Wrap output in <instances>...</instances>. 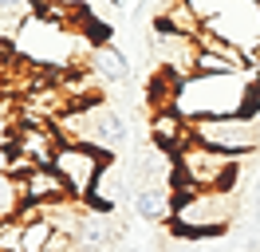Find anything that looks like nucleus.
<instances>
[{"mask_svg":"<svg viewBox=\"0 0 260 252\" xmlns=\"http://www.w3.org/2000/svg\"><path fill=\"white\" fill-rule=\"evenodd\" d=\"M174 107L197 122V118H225V114H252L260 110V67L244 75H189L178 87Z\"/></svg>","mask_w":260,"mask_h":252,"instance_id":"f257e3e1","label":"nucleus"},{"mask_svg":"<svg viewBox=\"0 0 260 252\" xmlns=\"http://www.w3.org/2000/svg\"><path fill=\"white\" fill-rule=\"evenodd\" d=\"M237 193H217V189H178L174 193V220L170 229L181 240H213L225 236L233 220Z\"/></svg>","mask_w":260,"mask_h":252,"instance_id":"f03ea898","label":"nucleus"},{"mask_svg":"<svg viewBox=\"0 0 260 252\" xmlns=\"http://www.w3.org/2000/svg\"><path fill=\"white\" fill-rule=\"evenodd\" d=\"M244 158L209 150L201 142H189L174 158V189H217V193H237V173Z\"/></svg>","mask_w":260,"mask_h":252,"instance_id":"7ed1b4c3","label":"nucleus"},{"mask_svg":"<svg viewBox=\"0 0 260 252\" xmlns=\"http://www.w3.org/2000/svg\"><path fill=\"white\" fill-rule=\"evenodd\" d=\"M111 158H114V154L95 150V146H87V142H63V146L55 150L51 170L63 177V185H67V193H71V201H83V205H87Z\"/></svg>","mask_w":260,"mask_h":252,"instance_id":"20e7f679","label":"nucleus"},{"mask_svg":"<svg viewBox=\"0 0 260 252\" xmlns=\"http://www.w3.org/2000/svg\"><path fill=\"white\" fill-rule=\"evenodd\" d=\"M189 130H193V142L209 146V150H221V154H233V158H248L260 146V126L252 114L197 118V122H189Z\"/></svg>","mask_w":260,"mask_h":252,"instance_id":"39448f33","label":"nucleus"},{"mask_svg":"<svg viewBox=\"0 0 260 252\" xmlns=\"http://www.w3.org/2000/svg\"><path fill=\"white\" fill-rule=\"evenodd\" d=\"M209 32H217L221 40H229L233 47H241L248 59L256 63L260 55V0H229L221 16L205 24Z\"/></svg>","mask_w":260,"mask_h":252,"instance_id":"423d86ee","label":"nucleus"},{"mask_svg":"<svg viewBox=\"0 0 260 252\" xmlns=\"http://www.w3.org/2000/svg\"><path fill=\"white\" fill-rule=\"evenodd\" d=\"M150 47H154V59L162 71H174L178 79H189L193 75V63H197V36H181V32H166V28H154L150 36Z\"/></svg>","mask_w":260,"mask_h":252,"instance_id":"0eeeda50","label":"nucleus"},{"mask_svg":"<svg viewBox=\"0 0 260 252\" xmlns=\"http://www.w3.org/2000/svg\"><path fill=\"white\" fill-rule=\"evenodd\" d=\"M59 146H63V142H59V134H55L51 126L24 122V126H16V134L8 142V158H24L28 166H51Z\"/></svg>","mask_w":260,"mask_h":252,"instance_id":"6e6552de","label":"nucleus"},{"mask_svg":"<svg viewBox=\"0 0 260 252\" xmlns=\"http://www.w3.org/2000/svg\"><path fill=\"white\" fill-rule=\"evenodd\" d=\"M150 138L162 154L178 158L189 142H193V130H189V118L181 114L178 107H166V110H154L150 114Z\"/></svg>","mask_w":260,"mask_h":252,"instance_id":"1a4fd4ad","label":"nucleus"},{"mask_svg":"<svg viewBox=\"0 0 260 252\" xmlns=\"http://www.w3.org/2000/svg\"><path fill=\"white\" fill-rule=\"evenodd\" d=\"M16 181H20V193H24V205H32V209H48V205L71 201L63 177L51 170V166H36L32 173H24Z\"/></svg>","mask_w":260,"mask_h":252,"instance_id":"9d476101","label":"nucleus"},{"mask_svg":"<svg viewBox=\"0 0 260 252\" xmlns=\"http://www.w3.org/2000/svg\"><path fill=\"white\" fill-rule=\"evenodd\" d=\"M174 181H142L134 193V213L142 220H174Z\"/></svg>","mask_w":260,"mask_h":252,"instance_id":"9b49d317","label":"nucleus"},{"mask_svg":"<svg viewBox=\"0 0 260 252\" xmlns=\"http://www.w3.org/2000/svg\"><path fill=\"white\" fill-rule=\"evenodd\" d=\"M126 189H130V170L122 166V162H118V158H111L87 205H95V213H111L114 205L126 201Z\"/></svg>","mask_w":260,"mask_h":252,"instance_id":"f8f14e48","label":"nucleus"},{"mask_svg":"<svg viewBox=\"0 0 260 252\" xmlns=\"http://www.w3.org/2000/svg\"><path fill=\"white\" fill-rule=\"evenodd\" d=\"M87 59H91V71H95L99 79H107V83H126V79H130V63H126V55H122L114 44L91 47Z\"/></svg>","mask_w":260,"mask_h":252,"instance_id":"ddd939ff","label":"nucleus"},{"mask_svg":"<svg viewBox=\"0 0 260 252\" xmlns=\"http://www.w3.org/2000/svg\"><path fill=\"white\" fill-rule=\"evenodd\" d=\"M154 28H166V32H181V36H197V32L205 28L201 20L193 16V8L185 4V0H170L162 8V16L154 20Z\"/></svg>","mask_w":260,"mask_h":252,"instance_id":"4468645a","label":"nucleus"},{"mask_svg":"<svg viewBox=\"0 0 260 252\" xmlns=\"http://www.w3.org/2000/svg\"><path fill=\"white\" fill-rule=\"evenodd\" d=\"M75 236H79L83 248H107V244H111V236H114V229H111V220L103 217V213H87Z\"/></svg>","mask_w":260,"mask_h":252,"instance_id":"2eb2a0df","label":"nucleus"},{"mask_svg":"<svg viewBox=\"0 0 260 252\" xmlns=\"http://www.w3.org/2000/svg\"><path fill=\"white\" fill-rule=\"evenodd\" d=\"M20 240H24V220L0 217V252H20Z\"/></svg>","mask_w":260,"mask_h":252,"instance_id":"dca6fc26","label":"nucleus"},{"mask_svg":"<svg viewBox=\"0 0 260 252\" xmlns=\"http://www.w3.org/2000/svg\"><path fill=\"white\" fill-rule=\"evenodd\" d=\"M16 4H24V0H0V8H16Z\"/></svg>","mask_w":260,"mask_h":252,"instance_id":"f3484780","label":"nucleus"}]
</instances>
